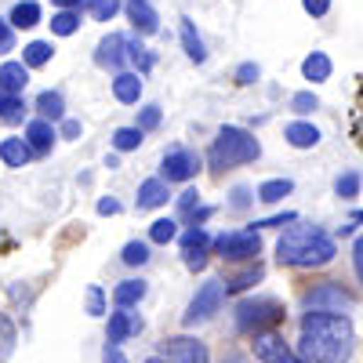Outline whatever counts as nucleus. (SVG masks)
Here are the masks:
<instances>
[{"instance_id": "f257e3e1", "label": "nucleus", "mask_w": 363, "mask_h": 363, "mask_svg": "<svg viewBox=\"0 0 363 363\" xmlns=\"http://www.w3.org/2000/svg\"><path fill=\"white\" fill-rule=\"evenodd\" d=\"M356 345V330L345 313H306L301 316L298 352L313 363H345Z\"/></svg>"}, {"instance_id": "f03ea898", "label": "nucleus", "mask_w": 363, "mask_h": 363, "mask_svg": "<svg viewBox=\"0 0 363 363\" xmlns=\"http://www.w3.org/2000/svg\"><path fill=\"white\" fill-rule=\"evenodd\" d=\"M335 255H338L335 240H330L320 225H294L277 244V258L291 269H320Z\"/></svg>"}, {"instance_id": "7ed1b4c3", "label": "nucleus", "mask_w": 363, "mask_h": 363, "mask_svg": "<svg viewBox=\"0 0 363 363\" xmlns=\"http://www.w3.org/2000/svg\"><path fill=\"white\" fill-rule=\"evenodd\" d=\"M258 157H262V145L244 128H222L218 138H215V145H211V153H207V160H211V167H215V171L251 164Z\"/></svg>"}, {"instance_id": "20e7f679", "label": "nucleus", "mask_w": 363, "mask_h": 363, "mask_svg": "<svg viewBox=\"0 0 363 363\" xmlns=\"http://www.w3.org/2000/svg\"><path fill=\"white\" fill-rule=\"evenodd\" d=\"M352 306H356V298L335 280L316 284L313 291L301 294V309L306 313H352Z\"/></svg>"}, {"instance_id": "39448f33", "label": "nucleus", "mask_w": 363, "mask_h": 363, "mask_svg": "<svg viewBox=\"0 0 363 363\" xmlns=\"http://www.w3.org/2000/svg\"><path fill=\"white\" fill-rule=\"evenodd\" d=\"M215 251L225 262H255L262 251V236L255 229H229V233L215 236Z\"/></svg>"}, {"instance_id": "423d86ee", "label": "nucleus", "mask_w": 363, "mask_h": 363, "mask_svg": "<svg viewBox=\"0 0 363 363\" xmlns=\"http://www.w3.org/2000/svg\"><path fill=\"white\" fill-rule=\"evenodd\" d=\"M284 306L277 298H255V301H240L236 306V327L240 330H262L265 323H280Z\"/></svg>"}, {"instance_id": "0eeeda50", "label": "nucleus", "mask_w": 363, "mask_h": 363, "mask_svg": "<svg viewBox=\"0 0 363 363\" xmlns=\"http://www.w3.org/2000/svg\"><path fill=\"white\" fill-rule=\"evenodd\" d=\"M222 301H225V284H222V280H207V284L196 291V298L189 301V309H186V316H182V323L196 327V323L211 320V316L222 309Z\"/></svg>"}, {"instance_id": "6e6552de", "label": "nucleus", "mask_w": 363, "mask_h": 363, "mask_svg": "<svg viewBox=\"0 0 363 363\" xmlns=\"http://www.w3.org/2000/svg\"><path fill=\"white\" fill-rule=\"evenodd\" d=\"M255 356L262 363H313L306 356H298L287 349V342L277 335V330H255Z\"/></svg>"}, {"instance_id": "1a4fd4ad", "label": "nucleus", "mask_w": 363, "mask_h": 363, "mask_svg": "<svg viewBox=\"0 0 363 363\" xmlns=\"http://www.w3.org/2000/svg\"><path fill=\"white\" fill-rule=\"evenodd\" d=\"M196 171H200V157L193 153V149L178 145V149H171V153H164V164H160L164 182H189Z\"/></svg>"}, {"instance_id": "9d476101", "label": "nucleus", "mask_w": 363, "mask_h": 363, "mask_svg": "<svg viewBox=\"0 0 363 363\" xmlns=\"http://www.w3.org/2000/svg\"><path fill=\"white\" fill-rule=\"evenodd\" d=\"M164 359H167V363H211L207 345L196 342V338H186V335L164 342Z\"/></svg>"}, {"instance_id": "9b49d317", "label": "nucleus", "mask_w": 363, "mask_h": 363, "mask_svg": "<svg viewBox=\"0 0 363 363\" xmlns=\"http://www.w3.org/2000/svg\"><path fill=\"white\" fill-rule=\"evenodd\" d=\"M95 62H99L102 69H120V66L128 62V37L109 33V37L99 44V51H95Z\"/></svg>"}, {"instance_id": "f8f14e48", "label": "nucleus", "mask_w": 363, "mask_h": 363, "mask_svg": "<svg viewBox=\"0 0 363 363\" xmlns=\"http://www.w3.org/2000/svg\"><path fill=\"white\" fill-rule=\"evenodd\" d=\"M128 18H131V26L138 29V33H157L160 29V15L149 0H128Z\"/></svg>"}, {"instance_id": "ddd939ff", "label": "nucleus", "mask_w": 363, "mask_h": 363, "mask_svg": "<svg viewBox=\"0 0 363 363\" xmlns=\"http://www.w3.org/2000/svg\"><path fill=\"white\" fill-rule=\"evenodd\" d=\"M142 330V316L128 313V309H120L109 316V345H120V342H128L131 335H138Z\"/></svg>"}, {"instance_id": "4468645a", "label": "nucleus", "mask_w": 363, "mask_h": 363, "mask_svg": "<svg viewBox=\"0 0 363 363\" xmlns=\"http://www.w3.org/2000/svg\"><path fill=\"white\" fill-rule=\"evenodd\" d=\"M135 203H138V211L164 207V203H167V182H164V178H149V182H142Z\"/></svg>"}, {"instance_id": "2eb2a0df", "label": "nucleus", "mask_w": 363, "mask_h": 363, "mask_svg": "<svg viewBox=\"0 0 363 363\" xmlns=\"http://www.w3.org/2000/svg\"><path fill=\"white\" fill-rule=\"evenodd\" d=\"M113 95H116V102L135 106V102L142 99V77H138V73H116V80H113Z\"/></svg>"}, {"instance_id": "dca6fc26", "label": "nucleus", "mask_w": 363, "mask_h": 363, "mask_svg": "<svg viewBox=\"0 0 363 363\" xmlns=\"http://www.w3.org/2000/svg\"><path fill=\"white\" fill-rule=\"evenodd\" d=\"M29 157H33V149H29L26 138H4L0 142V160H4L8 167H26Z\"/></svg>"}, {"instance_id": "f3484780", "label": "nucleus", "mask_w": 363, "mask_h": 363, "mask_svg": "<svg viewBox=\"0 0 363 363\" xmlns=\"http://www.w3.org/2000/svg\"><path fill=\"white\" fill-rule=\"evenodd\" d=\"M284 138L294 145V149H313L320 142V131L313 124H306V120H294V124L284 128Z\"/></svg>"}, {"instance_id": "a211bd4d", "label": "nucleus", "mask_w": 363, "mask_h": 363, "mask_svg": "<svg viewBox=\"0 0 363 363\" xmlns=\"http://www.w3.org/2000/svg\"><path fill=\"white\" fill-rule=\"evenodd\" d=\"M26 84H29V66L26 62H4V66H0V87H4V91L18 95Z\"/></svg>"}, {"instance_id": "6ab92c4d", "label": "nucleus", "mask_w": 363, "mask_h": 363, "mask_svg": "<svg viewBox=\"0 0 363 363\" xmlns=\"http://www.w3.org/2000/svg\"><path fill=\"white\" fill-rule=\"evenodd\" d=\"M142 298H145V284H142V280H124V284H116V287H113L116 309H131V306H138Z\"/></svg>"}, {"instance_id": "aec40b11", "label": "nucleus", "mask_w": 363, "mask_h": 363, "mask_svg": "<svg viewBox=\"0 0 363 363\" xmlns=\"http://www.w3.org/2000/svg\"><path fill=\"white\" fill-rule=\"evenodd\" d=\"M26 142H29V149H37V153L51 149V142H55V128H51V120H33V124L26 128Z\"/></svg>"}, {"instance_id": "412c9836", "label": "nucleus", "mask_w": 363, "mask_h": 363, "mask_svg": "<svg viewBox=\"0 0 363 363\" xmlns=\"http://www.w3.org/2000/svg\"><path fill=\"white\" fill-rule=\"evenodd\" d=\"M182 48H186V55L193 58V62H203V58H207V48H203L196 26L189 18H182Z\"/></svg>"}, {"instance_id": "4be33fe9", "label": "nucleus", "mask_w": 363, "mask_h": 363, "mask_svg": "<svg viewBox=\"0 0 363 363\" xmlns=\"http://www.w3.org/2000/svg\"><path fill=\"white\" fill-rule=\"evenodd\" d=\"M291 189H294L291 178H269V182H262V186H258V200L262 203H280Z\"/></svg>"}, {"instance_id": "5701e85b", "label": "nucleus", "mask_w": 363, "mask_h": 363, "mask_svg": "<svg viewBox=\"0 0 363 363\" xmlns=\"http://www.w3.org/2000/svg\"><path fill=\"white\" fill-rule=\"evenodd\" d=\"M37 22H40V4H37V0H18V4L11 8V26L29 29V26H37Z\"/></svg>"}, {"instance_id": "b1692460", "label": "nucleus", "mask_w": 363, "mask_h": 363, "mask_svg": "<svg viewBox=\"0 0 363 363\" xmlns=\"http://www.w3.org/2000/svg\"><path fill=\"white\" fill-rule=\"evenodd\" d=\"M51 55H55V48H51L48 40H33V44L22 48V62H26L29 69H37V66H48V62H51Z\"/></svg>"}, {"instance_id": "393cba45", "label": "nucleus", "mask_w": 363, "mask_h": 363, "mask_svg": "<svg viewBox=\"0 0 363 363\" xmlns=\"http://www.w3.org/2000/svg\"><path fill=\"white\" fill-rule=\"evenodd\" d=\"M301 73H306V80H313V84L327 80V77H330V58H327L323 51H313L306 62H301Z\"/></svg>"}, {"instance_id": "a878e982", "label": "nucleus", "mask_w": 363, "mask_h": 363, "mask_svg": "<svg viewBox=\"0 0 363 363\" xmlns=\"http://www.w3.org/2000/svg\"><path fill=\"white\" fill-rule=\"evenodd\" d=\"M37 109H40V116H44V120H62L66 102H62V95H58V91H40Z\"/></svg>"}, {"instance_id": "bb28decb", "label": "nucleus", "mask_w": 363, "mask_h": 363, "mask_svg": "<svg viewBox=\"0 0 363 363\" xmlns=\"http://www.w3.org/2000/svg\"><path fill=\"white\" fill-rule=\"evenodd\" d=\"M77 26H80V15H77L73 8H62V11L51 18V33H58V37H73V33H77Z\"/></svg>"}, {"instance_id": "cd10ccee", "label": "nucleus", "mask_w": 363, "mask_h": 363, "mask_svg": "<svg viewBox=\"0 0 363 363\" xmlns=\"http://www.w3.org/2000/svg\"><path fill=\"white\" fill-rule=\"evenodd\" d=\"M26 116V106L18 95H11V91L0 87V120H22Z\"/></svg>"}, {"instance_id": "c85d7f7f", "label": "nucleus", "mask_w": 363, "mask_h": 363, "mask_svg": "<svg viewBox=\"0 0 363 363\" xmlns=\"http://www.w3.org/2000/svg\"><path fill=\"white\" fill-rule=\"evenodd\" d=\"M174 236H178V222L174 218H157L153 225H149V240H153V244H171Z\"/></svg>"}, {"instance_id": "c756f323", "label": "nucleus", "mask_w": 363, "mask_h": 363, "mask_svg": "<svg viewBox=\"0 0 363 363\" xmlns=\"http://www.w3.org/2000/svg\"><path fill=\"white\" fill-rule=\"evenodd\" d=\"M113 145L120 149V153H131V149H138V145H142V128H120V131L113 135Z\"/></svg>"}, {"instance_id": "7c9ffc66", "label": "nucleus", "mask_w": 363, "mask_h": 363, "mask_svg": "<svg viewBox=\"0 0 363 363\" xmlns=\"http://www.w3.org/2000/svg\"><path fill=\"white\" fill-rule=\"evenodd\" d=\"M11 349H15V323L0 313V363L11 356Z\"/></svg>"}, {"instance_id": "2f4dec72", "label": "nucleus", "mask_w": 363, "mask_h": 363, "mask_svg": "<svg viewBox=\"0 0 363 363\" xmlns=\"http://www.w3.org/2000/svg\"><path fill=\"white\" fill-rule=\"evenodd\" d=\"M128 62H131V66H138V73H145L149 66H153V55H149L138 40H131V37H128Z\"/></svg>"}, {"instance_id": "473e14b6", "label": "nucleus", "mask_w": 363, "mask_h": 363, "mask_svg": "<svg viewBox=\"0 0 363 363\" xmlns=\"http://www.w3.org/2000/svg\"><path fill=\"white\" fill-rule=\"evenodd\" d=\"M335 193H338L342 200H352V196L359 193V171H345V174L335 182Z\"/></svg>"}, {"instance_id": "72a5a7b5", "label": "nucleus", "mask_w": 363, "mask_h": 363, "mask_svg": "<svg viewBox=\"0 0 363 363\" xmlns=\"http://www.w3.org/2000/svg\"><path fill=\"white\" fill-rule=\"evenodd\" d=\"M258 280H262V265H255V269H247V272H240L236 280H229V284H225V294H229V291H247V287L258 284Z\"/></svg>"}, {"instance_id": "f704fd0d", "label": "nucleus", "mask_w": 363, "mask_h": 363, "mask_svg": "<svg viewBox=\"0 0 363 363\" xmlns=\"http://www.w3.org/2000/svg\"><path fill=\"white\" fill-rule=\"evenodd\" d=\"M120 258H124L128 265H145V262H149V247L142 244V240H131V244L124 247V255H120Z\"/></svg>"}, {"instance_id": "c9c22d12", "label": "nucleus", "mask_w": 363, "mask_h": 363, "mask_svg": "<svg viewBox=\"0 0 363 363\" xmlns=\"http://www.w3.org/2000/svg\"><path fill=\"white\" fill-rule=\"evenodd\" d=\"M211 236L203 233V225H189V233L182 236V251H193V247H207Z\"/></svg>"}, {"instance_id": "e433bc0d", "label": "nucleus", "mask_w": 363, "mask_h": 363, "mask_svg": "<svg viewBox=\"0 0 363 363\" xmlns=\"http://www.w3.org/2000/svg\"><path fill=\"white\" fill-rule=\"evenodd\" d=\"M87 8H91V15H95L99 22H109V18L120 11V0H91Z\"/></svg>"}, {"instance_id": "4c0bfd02", "label": "nucleus", "mask_w": 363, "mask_h": 363, "mask_svg": "<svg viewBox=\"0 0 363 363\" xmlns=\"http://www.w3.org/2000/svg\"><path fill=\"white\" fill-rule=\"evenodd\" d=\"M316 106H320V99L313 95V91H298V95L291 99V109H294V113H301V116H306V113H313Z\"/></svg>"}, {"instance_id": "58836bf2", "label": "nucleus", "mask_w": 363, "mask_h": 363, "mask_svg": "<svg viewBox=\"0 0 363 363\" xmlns=\"http://www.w3.org/2000/svg\"><path fill=\"white\" fill-rule=\"evenodd\" d=\"M87 313L91 316H106V294H102V287H87Z\"/></svg>"}, {"instance_id": "ea45409f", "label": "nucleus", "mask_w": 363, "mask_h": 363, "mask_svg": "<svg viewBox=\"0 0 363 363\" xmlns=\"http://www.w3.org/2000/svg\"><path fill=\"white\" fill-rule=\"evenodd\" d=\"M160 124V106H145L142 109V116H138V124L135 128H142V131H153Z\"/></svg>"}, {"instance_id": "a19ab883", "label": "nucleus", "mask_w": 363, "mask_h": 363, "mask_svg": "<svg viewBox=\"0 0 363 363\" xmlns=\"http://www.w3.org/2000/svg\"><path fill=\"white\" fill-rule=\"evenodd\" d=\"M182 255H186V265H189L193 272L207 265V247H193V251H182Z\"/></svg>"}, {"instance_id": "79ce46f5", "label": "nucleus", "mask_w": 363, "mask_h": 363, "mask_svg": "<svg viewBox=\"0 0 363 363\" xmlns=\"http://www.w3.org/2000/svg\"><path fill=\"white\" fill-rule=\"evenodd\" d=\"M258 77H262V69H258L255 62H244V66L236 69V84H255Z\"/></svg>"}, {"instance_id": "37998d69", "label": "nucleus", "mask_w": 363, "mask_h": 363, "mask_svg": "<svg viewBox=\"0 0 363 363\" xmlns=\"http://www.w3.org/2000/svg\"><path fill=\"white\" fill-rule=\"evenodd\" d=\"M15 48V37H11V22L0 18V55H8Z\"/></svg>"}, {"instance_id": "c03bdc74", "label": "nucleus", "mask_w": 363, "mask_h": 363, "mask_svg": "<svg viewBox=\"0 0 363 363\" xmlns=\"http://www.w3.org/2000/svg\"><path fill=\"white\" fill-rule=\"evenodd\" d=\"M301 8H306L313 18H320V15H327V11H330V0H301Z\"/></svg>"}, {"instance_id": "a18cd8bd", "label": "nucleus", "mask_w": 363, "mask_h": 363, "mask_svg": "<svg viewBox=\"0 0 363 363\" xmlns=\"http://www.w3.org/2000/svg\"><path fill=\"white\" fill-rule=\"evenodd\" d=\"M352 269H356V277L363 284V236H356V244H352Z\"/></svg>"}, {"instance_id": "49530a36", "label": "nucleus", "mask_w": 363, "mask_h": 363, "mask_svg": "<svg viewBox=\"0 0 363 363\" xmlns=\"http://www.w3.org/2000/svg\"><path fill=\"white\" fill-rule=\"evenodd\" d=\"M229 203H233L236 211H244V207L251 203V189H247V186H236V189H233V200H229Z\"/></svg>"}, {"instance_id": "de8ad7c7", "label": "nucleus", "mask_w": 363, "mask_h": 363, "mask_svg": "<svg viewBox=\"0 0 363 363\" xmlns=\"http://www.w3.org/2000/svg\"><path fill=\"white\" fill-rule=\"evenodd\" d=\"M196 203H200V193H196V189H186V193H182V196H178V207H182V211H186V215H189V211H193Z\"/></svg>"}, {"instance_id": "09e8293b", "label": "nucleus", "mask_w": 363, "mask_h": 363, "mask_svg": "<svg viewBox=\"0 0 363 363\" xmlns=\"http://www.w3.org/2000/svg\"><path fill=\"white\" fill-rule=\"evenodd\" d=\"M298 215L294 211H284V215H277V218H265V222H255V225H287V222H294Z\"/></svg>"}, {"instance_id": "8fccbe9b", "label": "nucleus", "mask_w": 363, "mask_h": 363, "mask_svg": "<svg viewBox=\"0 0 363 363\" xmlns=\"http://www.w3.org/2000/svg\"><path fill=\"white\" fill-rule=\"evenodd\" d=\"M80 135V120H62V138H77Z\"/></svg>"}, {"instance_id": "3c124183", "label": "nucleus", "mask_w": 363, "mask_h": 363, "mask_svg": "<svg viewBox=\"0 0 363 363\" xmlns=\"http://www.w3.org/2000/svg\"><path fill=\"white\" fill-rule=\"evenodd\" d=\"M120 211V203L113 200V196H106V200H99V215H116Z\"/></svg>"}, {"instance_id": "603ef678", "label": "nucleus", "mask_w": 363, "mask_h": 363, "mask_svg": "<svg viewBox=\"0 0 363 363\" xmlns=\"http://www.w3.org/2000/svg\"><path fill=\"white\" fill-rule=\"evenodd\" d=\"M102 363H128V359H124V352H120V345H109V349H106V359H102Z\"/></svg>"}, {"instance_id": "864d4df0", "label": "nucleus", "mask_w": 363, "mask_h": 363, "mask_svg": "<svg viewBox=\"0 0 363 363\" xmlns=\"http://www.w3.org/2000/svg\"><path fill=\"white\" fill-rule=\"evenodd\" d=\"M51 4H58V8H80V0H51Z\"/></svg>"}, {"instance_id": "5fc2aeb1", "label": "nucleus", "mask_w": 363, "mask_h": 363, "mask_svg": "<svg viewBox=\"0 0 363 363\" xmlns=\"http://www.w3.org/2000/svg\"><path fill=\"white\" fill-rule=\"evenodd\" d=\"M145 363H167V359H160V356H153V359H145Z\"/></svg>"}]
</instances>
